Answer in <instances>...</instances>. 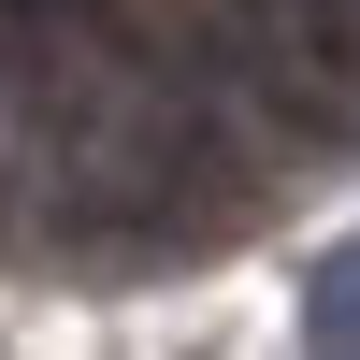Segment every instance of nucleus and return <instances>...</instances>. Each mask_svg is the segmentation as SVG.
<instances>
[{"instance_id": "1", "label": "nucleus", "mask_w": 360, "mask_h": 360, "mask_svg": "<svg viewBox=\"0 0 360 360\" xmlns=\"http://www.w3.org/2000/svg\"><path fill=\"white\" fill-rule=\"evenodd\" d=\"M231 15H245L259 86H274L303 130H332V115L360 101V0H231Z\"/></svg>"}]
</instances>
